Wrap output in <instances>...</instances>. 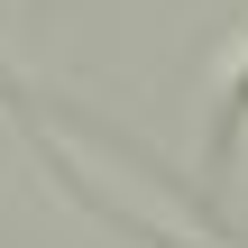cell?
<instances>
[{
  "instance_id": "obj_1",
  "label": "cell",
  "mask_w": 248,
  "mask_h": 248,
  "mask_svg": "<svg viewBox=\"0 0 248 248\" xmlns=\"http://www.w3.org/2000/svg\"><path fill=\"white\" fill-rule=\"evenodd\" d=\"M248 138V46L230 55V74H221V101H212V166H230Z\"/></svg>"
}]
</instances>
